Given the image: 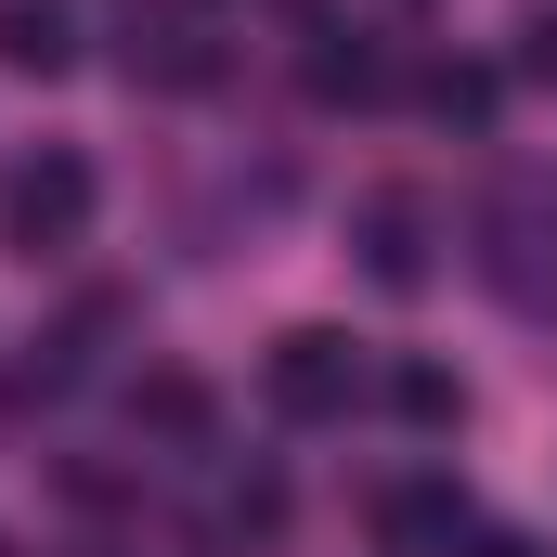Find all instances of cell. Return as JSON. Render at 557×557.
<instances>
[{
  "label": "cell",
  "mask_w": 557,
  "mask_h": 557,
  "mask_svg": "<svg viewBox=\"0 0 557 557\" xmlns=\"http://www.w3.org/2000/svg\"><path fill=\"white\" fill-rule=\"evenodd\" d=\"M467 273L493 285L506 311H557V182L545 169H506L480 208H467Z\"/></svg>",
  "instance_id": "cell-1"
},
{
  "label": "cell",
  "mask_w": 557,
  "mask_h": 557,
  "mask_svg": "<svg viewBox=\"0 0 557 557\" xmlns=\"http://www.w3.org/2000/svg\"><path fill=\"white\" fill-rule=\"evenodd\" d=\"M91 208H104V182H91L78 143H39V156L0 182V234H13V260H65V247L91 234Z\"/></svg>",
  "instance_id": "cell-2"
},
{
  "label": "cell",
  "mask_w": 557,
  "mask_h": 557,
  "mask_svg": "<svg viewBox=\"0 0 557 557\" xmlns=\"http://www.w3.org/2000/svg\"><path fill=\"white\" fill-rule=\"evenodd\" d=\"M350 260L363 285H389V298H416L441 273V208H428V182H376L363 208H350Z\"/></svg>",
  "instance_id": "cell-3"
},
{
  "label": "cell",
  "mask_w": 557,
  "mask_h": 557,
  "mask_svg": "<svg viewBox=\"0 0 557 557\" xmlns=\"http://www.w3.org/2000/svg\"><path fill=\"white\" fill-rule=\"evenodd\" d=\"M117 65H131V91H208V78H221V26H208V0H131Z\"/></svg>",
  "instance_id": "cell-4"
},
{
  "label": "cell",
  "mask_w": 557,
  "mask_h": 557,
  "mask_svg": "<svg viewBox=\"0 0 557 557\" xmlns=\"http://www.w3.org/2000/svg\"><path fill=\"white\" fill-rule=\"evenodd\" d=\"M260 389H273V416L324 428V416H350V403H363V350H350L337 324H285L273 363H260Z\"/></svg>",
  "instance_id": "cell-5"
},
{
  "label": "cell",
  "mask_w": 557,
  "mask_h": 557,
  "mask_svg": "<svg viewBox=\"0 0 557 557\" xmlns=\"http://www.w3.org/2000/svg\"><path fill=\"white\" fill-rule=\"evenodd\" d=\"M376 532H389L403 557H454V532H467V506H454L441 480H403V493L376 506Z\"/></svg>",
  "instance_id": "cell-6"
},
{
  "label": "cell",
  "mask_w": 557,
  "mask_h": 557,
  "mask_svg": "<svg viewBox=\"0 0 557 557\" xmlns=\"http://www.w3.org/2000/svg\"><path fill=\"white\" fill-rule=\"evenodd\" d=\"M311 91H324V104H376V91H389V52H376L363 26H324V39H311Z\"/></svg>",
  "instance_id": "cell-7"
},
{
  "label": "cell",
  "mask_w": 557,
  "mask_h": 557,
  "mask_svg": "<svg viewBox=\"0 0 557 557\" xmlns=\"http://www.w3.org/2000/svg\"><path fill=\"white\" fill-rule=\"evenodd\" d=\"M131 428H143V441H182V454H195V441H208V389L156 363V376H131Z\"/></svg>",
  "instance_id": "cell-8"
},
{
  "label": "cell",
  "mask_w": 557,
  "mask_h": 557,
  "mask_svg": "<svg viewBox=\"0 0 557 557\" xmlns=\"http://www.w3.org/2000/svg\"><path fill=\"white\" fill-rule=\"evenodd\" d=\"M65 0H0V65H26V78H65Z\"/></svg>",
  "instance_id": "cell-9"
},
{
  "label": "cell",
  "mask_w": 557,
  "mask_h": 557,
  "mask_svg": "<svg viewBox=\"0 0 557 557\" xmlns=\"http://www.w3.org/2000/svg\"><path fill=\"white\" fill-rule=\"evenodd\" d=\"M273 532H285V480H260V467L221 480V545H273Z\"/></svg>",
  "instance_id": "cell-10"
},
{
  "label": "cell",
  "mask_w": 557,
  "mask_h": 557,
  "mask_svg": "<svg viewBox=\"0 0 557 557\" xmlns=\"http://www.w3.org/2000/svg\"><path fill=\"white\" fill-rule=\"evenodd\" d=\"M389 416H403V428H454V416H467V389H454L441 363H389Z\"/></svg>",
  "instance_id": "cell-11"
},
{
  "label": "cell",
  "mask_w": 557,
  "mask_h": 557,
  "mask_svg": "<svg viewBox=\"0 0 557 557\" xmlns=\"http://www.w3.org/2000/svg\"><path fill=\"white\" fill-rule=\"evenodd\" d=\"M428 117H467V131H480V117H493V78H480V65H428Z\"/></svg>",
  "instance_id": "cell-12"
},
{
  "label": "cell",
  "mask_w": 557,
  "mask_h": 557,
  "mask_svg": "<svg viewBox=\"0 0 557 557\" xmlns=\"http://www.w3.org/2000/svg\"><path fill=\"white\" fill-rule=\"evenodd\" d=\"M519 65H532V78H557V13H532V26H519Z\"/></svg>",
  "instance_id": "cell-13"
},
{
  "label": "cell",
  "mask_w": 557,
  "mask_h": 557,
  "mask_svg": "<svg viewBox=\"0 0 557 557\" xmlns=\"http://www.w3.org/2000/svg\"><path fill=\"white\" fill-rule=\"evenodd\" d=\"M454 557H532V545H519V532H480V519H467V532H454Z\"/></svg>",
  "instance_id": "cell-14"
}]
</instances>
